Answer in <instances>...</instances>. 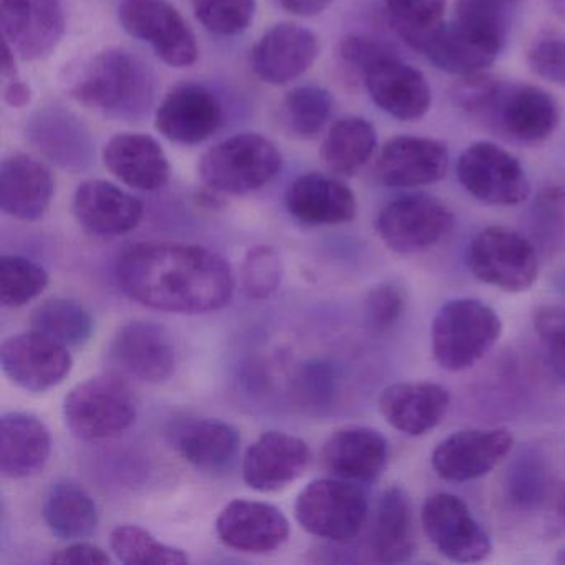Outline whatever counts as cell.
Masks as SVG:
<instances>
[{
    "label": "cell",
    "instance_id": "cell-1",
    "mask_svg": "<svg viewBox=\"0 0 565 565\" xmlns=\"http://www.w3.org/2000/svg\"><path fill=\"white\" fill-rule=\"evenodd\" d=\"M125 296L161 312L200 316L216 312L233 299V267L221 254L183 243L131 244L115 264Z\"/></svg>",
    "mask_w": 565,
    "mask_h": 565
},
{
    "label": "cell",
    "instance_id": "cell-2",
    "mask_svg": "<svg viewBox=\"0 0 565 565\" xmlns=\"http://www.w3.org/2000/svg\"><path fill=\"white\" fill-rule=\"evenodd\" d=\"M452 98L476 124L512 143H542L561 124L557 102L535 85L478 74L462 78Z\"/></svg>",
    "mask_w": 565,
    "mask_h": 565
},
{
    "label": "cell",
    "instance_id": "cell-3",
    "mask_svg": "<svg viewBox=\"0 0 565 565\" xmlns=\"http://www.w3.org/2000/svg\"><path fill=\"white\" fill-rule=\"evenodd\" d=\"M65 90L74 100L114 120H138L154 100L150 67L131 52L107 49L68 68Z\"/></svg>",
    "mask_w": 565,
    "mask_h": 565
},
{
    "label": "cell",
    "instance_id": "cell-4",
    "mask_svg": "<svg viewBox=\"0 0 565 565\" xmlns=\"http://www.w3.org/2000/svg\"><path fill=\"white\" fill-rule=\"evenodd\" d=\"M508 39L505 9L456 2V18L423 45L422 54L438 71L472 77L494 64Z\"/></svg>",
    "mask_w": 565,
    "mask_h": 565
},
{
    "label": "cell",
    "instance_id": "cell-5",
    "mask_svg": "<svg viewBox=\"0 0 565 565\" xmlns=\"http://www.w3.org/2000/svg\"><path fill=\"white\" fill-rule=\"evenodd\" d=\"M501 333L502 320L492 307L476 299L449 300L433 319V356L446 372H465L498 343Z\"/></svg>",
    "mask_w": 565,
    "mask_h": 565
},
{
    "label": "cell",
    "instance_id": "cell-6",
    "mask_svg": "<svg viewBox=\"0 0 565 565\" xmlns=\"http://www.w3.org/2000/svg\"><path fill=\"white\" fill-rule=\"evenodd\" d=\"M137 416L134 390L114 373L92 376L65 396V423L82 441L117 438L134 426Z\"/></svg>",
    "mask_w": 565,
    "mask_h": 565
},
{
    "label": "cell",
    "instance_id": "cell-7",
    "mask_svg": "<svg viewBox=\"0 0 565 565\" xmlns=\"http://www.w3.org/2000/svg\"><path fill=\"white\" fill-rule=\"evenodd\" d=\"M280 168L282 154L269 138L241 134L207 150L201 157L198 170L211 190L243 196L270 183Z\"/></svg>",
    "mask_w": 565,
    "mask_h": 565
},
{
    "label": "cell",
    "instance_id": "cell-8",
    "mask_svg": "<svg viewBox=\"0 0 565 565\" xmlns=\"http://www.w3.org/2000/svg\"><path fill=\"white\" fill-rule=\"evenodd\" d=\"M466 264L476 279L508 294H522L539 276L534 244L502 226L479 231L466 250Z\"/></svg>",
    "mask_w": 565,
    "mask_h": 565
},
{
    "label": "cell",
    "instance_id": "cell-9",
    "mask_svg": "<svg viewBox=\"0 0 565 565\" xmlns=\"http://www.w3.org/2000/svg\"><path fill=\"white\" fill-rule=\"evenodd\" d=\"M369 518V499L347 479H316L296 501V519L303 531L332 542H350Z\"/></svg>",
    "mask_w": 565,
    "mask_h": 565
},
{
    "label": "cell",
    "instance_id": "cell-10",
    "mask_svg": "<svg viewBox=\"0 0 565 565\" xmlns=\"http://www.w3.org/2000/svg\"><path fill=\"white\" fill-rule=\"evenodd\" d=\"M375 227L388 249L409 256L438 246L455 227V214L438 198L408 194L386 204Z\"/></svg>",
    "mask_w": 565,
    "mask_h": 565
},
{
    "label": "cell",
    "instance_id": "cell-11",
    "mask_svg": "<svg viewBox=\"0 0 565 565\" xmlns=\"http://www.w3.org/2000/svg\"><path fill=\"white\" fill-rule=\"evenodd\" d=\"M456 177L475 200L489 206H518L531 196V183L518 158L491 141L466 148Z\"/></svg>",
    "mask_w": 565,
    "mask_h": 565
},
{
    "label": "cell",
    "instance_id": "cell-12",
    "mask_svg": "<svg viewBox=\"0 0 565 565\" xmlns=\"http://www.w3.org/2000/svg\"><path fill=\"white\" fill-rule=\"evenodd\" d=\"M121 28L153 49L174 68H186L200 57L196 38L183 15L168 0H124L118 9Z\"/></svg>",
    "mask_w": 565,
    "mask_h": 565
},
{
    "label": "cell",
    "instance_id": "cell-13",
    "mask_svg": "<svg viewBox=\"0 0 565 565\" xmlns=\"http://www.w3.org/2000/svg\"><path fill=\"white\" fill-rule=\"evenodd\" d=\"M422 525L433 547L451 562L472 564L489 557L492 542L469 505L451 492L429 495L422 508Z\"/></svg>",
    "mask_w": 565,
    "mask_h": 565
},
{
    "label": "cell",
    "instance_id": "cell-14",
    "mask_svg": "<svg viewBox=\"0 0 565 565\" xmlns=\"http://www.w3.org/2000/svg\"><path fill=\"white\" fill-rule=\"evenodd\" d=\"M108 359L124 375L157 385L174 375L178 353L163 326L151 320H131L115 333Z\"/></svg>",
    "mask_w": 565,
    "mask_h": 565
},
{
    "label": "cell",
    "instance_id": "cell-15",
    "mask_svg": "<svg viewBox=\"0 0 565 565\" xmlns=\"http://www.w3.org/2000/svg\"><path fill=\"white\" fill-rule=\"evenodd\" d=\"M0 363L12 383L41 393L61 385L71 375L74 359L67 347L32 329L2 343Z\"/></svg>",
    "mask_w": 565,
    "mask_h": 565
},
{
    "label": "cell",
    "instance_id": "cell-16",
    "mask_svg": "<svg viewBox=\"0 0 565 565\" xmlns=\"http://www.w3.org/2000/svg\"><path fill=\"white\" fill-rule=\"evenodd\" d=\"M0 29L22 61L47 58L64 38L61 0H0Z\"/></svg>",
    "mask_w": 565,
    "mask_h": 565
},
{
    "label": "cell",
    "instance_id": "cell-17",
    "mask_svg": "<svg viewBox=\"0 0 565 565\" xmlns=\"http://www.w3.org/2000/svg\"><path fill=\"white\" fill-rule=\"evenodd\" d=\"M512 446L514 438L504 428L461 429L438 443L431 455L433 469L445 481H472L491 472Z\"/></svg>",
    "mask_w": 565,
    "mask_h": 565
},
{
    "label": "cell",
    "instance_id": "cell-18",
    "mask_svg": "<svg viewBox=\"0 0 565 565\" xmlns=\"http://www.w3.org/2000/svg\"><path fill=\"white\" fill-rule=\"evenodd\" d=\"M224 121L220 98L203 85L183 84L161 102L154 127L167 140L200 145L217 134Z\"/></svg>",
    "mask_w": 565,
    "mask_h": 565
},
{
    "label": "cell",
    "instance_id": "cell-19",
    "mask_svg": "<svg viewBox=\"0 0 565 565\" xmlns=\"http://www.w3.org/2000/svg\"><path fill=\"white\" fill-rule=\"evenodd\" d=\"M216 534L224 545L234 551L266 554L289 539L290 524L276 505L234 499L217 515Z\"/></svg>",
    "mask_w": 565,
    "mask_h": 565
},
{
    "label": "cell",
    "instance_id": "cell-20",
    "mask_svg": "<svg viewBox=\"0 0 565 565\" xmlns=\"http://www.w3.org/2000/svg\"><path fill=\"white\" fill-rule=\"evenodd\" d=\"M319 57L316 34L294 22L270 28L254 45L250 65L254 74L269 85H286L306 74Z\"/></svg>",
    "mask_w": 565,
    "mask_h": 565
},
{
    "label": "cell",
    "instance_id": "cell-21",
    "mask_svg": "<svg viewBox=\"0 0 565 565\" xmlns=\"http://www.w3.org/2000/svg\"><path fill=\"white\" fill-rule=\"evenodd\" d=\"M373 104L399 121H416L431 107V88L425 75L399 55L376 62L363 74Z\"/></svg>",
    "mask_w": 565,
    "mask_h": 565
},
{
    "label": "cell",
    "instance_id": "cell-22",
    "mask_svg": "<svg viewBox=\"0 0 565 565\" xmlns=\"http://www.w3.org/2000/svg\"><path fill=\"white\" fill-rule=\"evenodd\" d=\"M448 164V148L441 141L403 135L386 141L375 173L380 183L388 188H419L441 181Z\"/></svg>",
    "mask_w": 565,
    "mask_h": 565
},
{
    "label": "cell",
    "instance_id": "cell-23",
    "mask_svg": "<svg viewBox=\"0 0 565 565\" xmlns=\"http://www.w3.org/2000/svg\"><path fill=\"white\" fill-rule=\"evenodd\" d=\"M309 462L310 448L303 439L282 431L263 433L244 455V482L254 491H280L297 481Z\"/></svg>",
    "mask_w": 565,
    "mask_h": 565
},
{
    "label": "cell",
    "instance_id": "cell-24",
    "mask_svg": "<svg viewBox=\"0 0 565 565\" xmlns=\"http://www.w3.org/2000/svg\"><path fill=\"white\" fill-rule=\"evenodd\" d=\"M72 211L77 223L94 236L118 237L140 226L145 206L114 183L88 180L75 190Z\"/></svg>",
    "mask_w": 565,
    "mask_h": 565
},
{
    "label": "cell",
    "instance_id": "cell-25",
    "mask_svg": "<svg viewBox=\"0 0 565 565\" xmlns=\"http://www.w3.org/2000/svg\"><path fill=\"white\" fill-rule=\"evenodd\" d=\"M388 459V439L370 426L337 429L322 448L323 468L347 481H375L385 471Z\"/></svg>",
    "mask_w": 565,
    "mask_h": 565
},
{
    "label": "cell",
    "instance_id": "cell-26",
    "mask_svg": "<svg viewBox=\"0 0 565 565\" xmlns=\"http://www.w3.org/2000/svg\"><path fill=\"white\" fill-rule=\"evenodd\" d=\"M28 137L45 158L64 170H85L94 160L90 131L77 115L64 107L35 111L28 125Z\"/></svg>",
    "mask_w": 565,
    "mask_h": 565
},
{
    "label": "cell",
    "instance_id": "cell-27",
    "mask_svg": "<svg viewBox=\"0 0 565 565\" xmlns=\"http://www.w3.org/2000/svg\"><path fill=\"white\" fill-rule=\"evenodd\" d=\"M451 405L448 390L439 383L403 382L390 385L380 396L379 408L396 431L423 436L445 419Z\"/></svg>",
    "mask_w": 565,
    "mask_h": 565
},
{
    "label": "cell",
    "instance_id": "cell-28",
    "mask_svg": "<svg viewBox=\"0 0 565 565\" xmlns=\"http://www.w3.org/2000/svg\"><path fill=\"white\" fill-rule=\"evenodd\" d=\"M54 191L51 170L29 154H12L0 164V210L14 220L41 221Z\"/></svg>",
    "mask_w": 565,
    "mask_h": 565
},
{
    "label": "cell",
    "instance_id": "cell-29",
    "mask_svg": "<svg viewBox=\"0 0 565 565\" xmlns=\"http://www.w3.org/2000/svg\"><path fill=\"white\" fill-rule=\"evenodd\" d=\"M290 216L306 226H339L355 220L356 198L342 181L327 174L297 178L286 193Z\"/></svg>",
    "mask_w": 565,
    "mask_h": 565
},
{
    "label": "cell",
    "instance_id": "cell-30",
    "mask_svg": "<svg viewBox=\"0 0 565 565\" xmlns=\"http://www.w3.org/2000/svg\"><path fill=\"white\" fill-rule=\"evenodd\" d=\"M102 158L107 170L134 190L157 191L170 181V161L150 135H115L105 145Z\"/></svg>",
    "mask_w": 565,
    "mask_h": 565
},
{
    "label": "cell",
    "instance_id": "cell-31",
    "mask_svg": "<svg viewBox=\"0 0 565 565\" xmlns=\"http://www.w3.org/2000/svg\"><path fill=\"white\" fill-rule=\"evenodd\" d=\"M51 451V431L38 416L8 413L0 418V472L4 478H32L45 468Z\"/></svg>",
    "mask_w": 565,
    "mask_h": 565
},
{
    "label": "cell",
    "instance_id": "cell-32",
    "mask_svg": "<svg viewBox=\"0 0 565 565\" xmlns=\"http://www.w3.org/2000/svg\"><path fill=\"white\" fill-rule=\"evenodd\" d=\"M170 436L174 451L203 471L227 468L239 451V431L220 419H188L174 426Z\"/></svg>",
    "mask_w": 565,
    "mask_h": 565
},
{
    "label": "cell",
    "instance_id": "cell-33",
    "mask_svg": "<svg viewBox=\"0 0 565 565\" xmlns=\"http://www.w3.org/2000/svg\"><path fill=\"white\" fill-rule=\"evenodd\" d=\"M372 551L382 564H403L416 552L415 514L408 492L392 486L383 492L372 532Z\"/></svg>",
    "mask_w": 565,
    "mask_h": 565
},
{
    "label": "cell",
    "instance_id": "cell-34",
    "mask_svg": "<svg viewBox=\"0 0 565 565\" xmlns=\"http://www.w3.org/2000/svg\"><path fill=\"white\" fill-rule=\"evenodd\" d=\"M44 519L52 534L64 541L90 537L98 527V509L92 495L74 481L52 484L44 502Z\"/></svg>",
    "mask_w": 565,
    "mask_h": 565
},
{
    "label": "cell",
    "instance_id": "cell-35",
    "mask_svg": "<svg viewBox=\"0 0 565 565\" xmlns=\"http://www.w3.org/2000/svg\"><path fill=\"white\" fill-rule=\"evenodd\" d=\"M375 150V127L365 118L345 117L330 128L320 158L330 173L353 177L372 160Z\"/></svg>",
    "mask_w": 565,
    "mask_h": 565
},
{
    "label": "cell",
    "instance_id": "cell-36",
    "mask_svg": "<svg viewBox=\"0 0 565 565\" xmlns=\"http://www.w3.org/2000/svg\"><path fill=\"white\" fill-rule=\"evenodd\" d=\"M551 488V468L541 452L532 448L522 449L509 462L504 494L512 508L524 512L537 511L547 502Z\"/></svg>",
    "mask_w": 565,
    "mask_h": 565
},
{
    "label": "cell",
    "instance_id": "cell-37",
    "mask_svg": "<svg viewBox=\"0 0 565 565\" xmlns=\"http://www.w3.org/2000/svg\"><path fill=\"white\" fill-rule=\"evenodd\" d=\"M32 329L67 347H82L90 340L95 323L90 312L72 299L45 300L32 312Z\"/></svg>",
    "mask_w": 565,
    "mask_h": 565
},
{
    "label": "cell",
    "instance_id": "cell-38",
    "mask_svg": "<svg viewBox=\"0 0 565 565\" xmlns=\"http://www.w3.org/2000/svg\"><path fill=\"white\" fill-rule=\"evenodd\" d=\"M385 8L395 34L416 52L445 22L446 0H385Z\"/></svg>",
    "mask_w": 565,
    "mask_h": 565
},
{
    "label": "cell",
    "instance_id": "cell-39",
    "mask_svg": "<svg viewBox=\"0 0 565 565\" xmlns=\"http://www.w3.org/2000/svg\"><path fill=\"white\" fill-rule=\"evenodd\" d=\"M333 97L322 87H297L284 98L280 120L292 137L312 140L332 115Z\"/></svg>",
    "mask_w": 565,
    "mask_h": 565
},
{
    "label": "cell",
    "instance_id": "cell-40",
    "mask_svg": "<svg viewBox=\"0 0 565 565\" xmlns=\"http://www.w3.org/2000/svg\"><path fill=\"white\" fill-rule=\"evenodd\" d=\"M110 547L128 565H181L190 557L183 548L163 544L140 525H118L111 531Z\"/></svg>",
    "mask_w": 565,
    "mask_h": 565
},
{
    "label": "cell",
    "instance_id": "cell-41",
    "mask_svg": "<svg viewBox=\"0 0 565 565\" xmlns=\"http://www.w3.org/2000/svg\"><path fill=\"white\" fill-rule=\"evenodd\" d=\"M49 274L41 264L22 256H2L0 259V302L18 309L44 292Z\"/></svg>",
    "mask_w": 565,
    "mask_h": 565
},
{
    "label": "cell",
    "instance_id": "cell-42",
    "mask_svg": "<svg viewBox=\"0 0 565 565\" xmlns=\"http://www.w3.org/2000/svg\"><path fill=\"white\" fill-rule=\"evenodd\" d=\"M532 231L545 253L565 246V184H552L539 193L532 207Z\"/></svg>",
    "mask_w": 565,
    "mask_h": 565
},
{
    "label": "cell",
    "instance_id": "cell-43",
    "mask_svg": "<svg viewBox=\"0 0 565 565\" xmlns=\"http://www.w3.org/2000/svg\"><path fill=\"white\" fill-rule=\"evenodd\" d=\"M194 15L206 31L223 38L243 34L256 15V0H191Z\"/></svg>",
    "mask_w": 565,
    "mask_h": 565
},
{
    "label": "cell",
    "instance_id": "cell-44",
    "mask_svg": "<svg viewBox=\"0 0 565 565\" xmlns=\"http://www.w3.org/2000/svg\"><path fill=\"white\" fill-rule=\"evenodd\" d=\"M284 266L270 246L253 247L241 266V284L249 299H269L282 282Z\"/></svg>",
    "mask_w": 565,
    "mask_h": 565
},
{
    "label": "cell",
    "instance_id": "cell-45",
    "mask_svg": "<svg viewBox=\"0 0 565 565\" xmlns=\"http://www.w3.org/2000/svg\"><path fill=\"white\" fill-rule=\"evenodd\" d=\"M545 359L558 379L565 380V306H541L532 317Z\"/></svg>",
    "mask_w": 565,
    "mask_h": 565
},
{
    "label": "cell",
    "instance_id": "cell-46",
    "mask_svg": "<svg viewBox=\"0 0 565 565\" xmlns=\"http://www.w3.org/2000/svg\"><path fill=\"white\" fill-rule=\"evenodd\" d=\"M525 58L532 74L565 88V35L544 32L529 45Z\"/></svg>",
    "mask_w": 565,
    "mask_h": 565
},
{
    "label": "cell",
    "instance_id": "cell-47",
    "mask_svg": "<svg viewBox=\"0 0 565 565\" xmlns=\"http://www.w3.org/2000/svg\"><path fill=\"white\" fill-rule=\"evenodd\" d=\"M405 303V292L398 284H379L366 294V322L375 332H388L402 319Z\"/></svg>",
    "mask_w": 565,
    "mask_h": 565
},
{
    "label": "cell",
    "instance_id": "cell-48",
    "mask_svg": "<svg viewBox=\"0 0 565 565\" xmlns=\"http://www.w3.org/2000/svg\"><path fill=\"white\" fill-rule=\"evenodd\" d=\"M396 49L385 41L372 38V35H347L340 44V57L353 71L365 74L372 65L390 55H396Z\"/></svg>",
    "mask_w": 565,
    "mask_h": 565
},
{
    "label": "cell",
    "instance_id": "cell-49",
    "mask_svg": "<svg viewBox=\"0 0 565 565\" xmlns=\"http://www.w3.org/2000/svg\"><path fill=\"white\" fill-rule=\"evenodd\" d=\"M52 564H87V565H107L110 564V557L104 548L98 545L88 544V542H75L55 552L51 558Z\"/></svg>",
    "mask_w": 565,
    "mask_h": 565
},
{
    "label": "cell",
    "instance_id": "cell-50",
    "mask_svg": "<svg viewBox=\"0 0 565 565\" xmlns=\"http://www.w3.org/2000/svg\"><path fill=\"white\" fill-rule=\"evenodd\" d=\"M34 92H32L31 85L25 82L19 81V78H12L8 81L4 87V102L11 108H25L31 105Z\"/></svg>",
    "mask_w": 565,
    "mask_h": 565
},
{
    "label": "cell",
    "instance_id": "cell-51",
    "mask_svg": "<svg viewBox=\"0 0 565 565\" xmlns=\"http://www.w3.org/2000/svg\"><path fill=\"white\" fill-rule=\"evenodd\" d=\"M290 14L313 18L330 8L333 0H277Z\"/></svg>",
    "mask_w": 565,
    "mask_h": 565
},
{
    "label": "cell",
    "instance_id": "cell-52",
    "mask_svg": "<svg viewBox=\"0 0 565 565\" xmlns=\"http://www.w3.org/2000/svg\"><path fill=\"white\" fill-rule=\"evenodd\" d=\"M18 54H15L14 49L4 41L2 44V77L6 81H12V78H18Z\"/></svg>",
    "mask_w": 565,
    "mask_h": 565
},
{
    "label": "cell",
    "instance_id": "cell-53",
    "mask_svg": "<svg viewBox=\"0 0 565 565\" xmlns=\"http://www.w3.org/2000/svg\"><path fill=\"white\" fill-rule=\"evenodd\" d=\"M458 2H471V4L489 6V8L505 9L515 0H458Z\"/></svg>",
    "mask_w": 565,
    "mask_h": 565
},
{
    "label": "cell",
    "instance_id": "cell-54",
    "mask_svg": "<svg viewBox=\"0 0 565 565\" xmlns=\"http://www.w3.org/2000/svg\"><path fill=\"white\" fill-rule=\"evenodd\" d=\"M548 8L565 21V0H547Z\"/></svg>",
    "mask_w": 565,
    "mask_h": 565
},
{
    "label": "cell",
    "instance_id": "cell-55",
    "mask_svg": "<svg viewBox=\"0 0 565 565\" xmlns=\"http://www.w3.org/2000/svg\"><path fill=\"white\" fill-rule=\"evenodd\" d=\"M555 562H557V564L565 565V545L564 547L558 548L557 558H555Z\"/></svg>",
    "mask_w": 565,
    "mask_h": 565
},
{
    "label": "cell",
    "instance_id": "cell-56",
    "mask_svg": "<svg viewBox=\"0 0 565 565\" xmlns=\"http://www.w3.org/2000/svg\"><path fill=\"white\" fill-rule=\"evenodd\" d=\"M565 511V502H564V499H562V512Z\"/></svg>",
    "mask_w": 565,
    "mask_h": 565
}]
</instances>
